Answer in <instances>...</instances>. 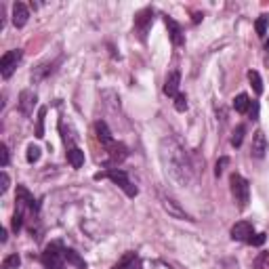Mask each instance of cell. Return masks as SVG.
<instances>
[{
    "mask_svg": "<svg viewBox=\"0 0 269 269\" xmlns=\"http://www.w3.org/2000/svg\"><path fill=\"white\" fill-rule=\"evenodd\" d=\"M158 153H160V162L166 177L179 187H189L196 177V166L185 145L177 137L166 135L160 139Z\"/></svg>",
    "mask_w": 269,
    "mask_h": 269,
    "instance_id": "obj_1",
    "label": "cell"
},
{
    "mask_svg": "<svg viewBox=\"0 0 269 269\" xmlns=\"http://www.w3.org/2000/svg\"><path fill=\"white\" fill-rule=\"evenodd\" d=\"M95 179H109L111 183H116V185H118L126 196H129V198H135V196L139 194L137 185L131 181V177L126 175L122 168H109V171H105V173H97Z\"/></svg>",
    "mask_w": 269,
    "mask_h": 269,
    "instance_id": "obj_2",
    "label": "cell"
},
{
    "mask_svg": "<svg viewBox=\"0 0 269 269\" xmlns=\"http://www.w3.org/2000/svg\"><path fill=\"white\" fill-rule=\"evenodd\" d=\"M229 185H232V196H234V200L238 202V208L240 210H244L250 202V185H248V181L242 177V175H238L234 173L229 177Z\"/></svg>",
    "mask_w": 269,
    "mask_h": 269,
    "instance_id": "obj_3",
    "label": "cell"
},
{
    "mask_svg": "<svg viewBox=\"0 0 269 269\" xmlns=\"http://www.w3.org/2000/svg\"><path fill=\"white\" fill-rule=\"evenodd\" d=\"M40 261L47 269H63L65 267V248L59 242H53L45 248Z\"/></svg>",
    "mask_w": 269,
    "mask_h": 269,
    "instance_id": "obj_4",
    "label": "cell"
},
{
    "mask_svg": "<svg viewBox=\"0 0 269 269\" xmlns=\"http://www.w3.org/2000/svg\"><path fill=\"white\" fill-rule=\"evenodd\" d=\"M21 59H23V51L21 49L7 51L3 57H0V74H3L5 80H9L13 74H15V69L21 63Z\"/></svg>",
    "mask_w": 269,
    "mask_h": 269,
    "instance_id": "obj_5",
    "label": "cell"
},
{
    "mask_svg": "<svg viewBox=\"0 0 269 269\" xmlns=\"http://www.w3.org/2000/svg\"><path fill=\"white\" fill-rule=\"evenodd\" d=\"M158 198H160L162 208H164V210H166L173 219H179V221H194V219H191V215H187V212L181 208V204L175 200L173 196H166L164 191H160V194H158Z\"/></svg>",
    "mask_w": 269,
    "mask_h": 269,
    "instance_id": "obj_6",
    "label": "cell"
},
{
    "mask_svg": "<svg viewBox=\"0 0 269 269\" xmlns=\"http://www.w3.org/2000/svg\"><path fill=\"white\" fill-rule=\"evenodd\" d=\"M36 101H38L36 93H34L32 89H23V91L19 93L17 107H19V111H21L23 116H32V114H34V105H36Z\"/></svg>",
    "mask_w": 269,
    "mask_h": 269,
    "instance_id": "obj_7",
    "label": "cell"
},
{
    "mask_svg": "<svg viewBox=\"0 0 269 269\" xmlns=\"http://www.w3.org/2000/svg\"><path fill=\"white\" fill-rule=\"evenodd\" d=\"M151 23H153V9L151 7H147V9H143L141 13H137V17H135V30L139 32L141 38H145L147 30L151 27Z\"/></svg>",
    "mask_w": 269,
    "mask_h": 269,
    "instance_id": "obj_8",
    "label": "cell"
},
{
    "mask_svg": "<svg viewBox=\"0 0 269 269\" xmlns=\"http://www.w3.org/2000/svg\"><path fill=\"white\" fill-rule=\"evenodd\" d=\"M267 149H269V143H267V137H265V133H263V131H257V133L252 135L250 156H252V158H257V160H261V158H265Z\"/></svg>",
    "mask_w": 269,
    "mask_h": 269,
    "instance_id": "obj_9",
    "label": "cell"
},
{
    "mask_svg": "<svg viewBox=\"0 0 269 269\" xmlns=\"http://www.w3.org/2000/svg\"><path fill=\"white\" fill-rule=\"evenodd\" d=\"M15 202H17V210H25V208H30L32 212H38V204L34 202V196L27 191V187L23 185H17V198H15Z\"/></svg>",
    "mask_w": 269,
    "mask_h": 269,
    "instance_id": "obj_10",
    "label": "cell"
},
{
    "mask_svg": "<svg viewBox=\"0 0 269 269\" xmlns=\"http://www.w3.org/2000/svg\"><path fill=\"white\" fill-rule=\"evenodd\" d=\"M254 234V227L250 221H238L232 227V240H238V242H248V238Z\"/></svg>",
    "mask_w": 269,
    "mask_h": 269,
    "instance_id": "obj_11",
    "label": "cell"
},
{
    "mask_svg": "<svg viewBox=\"0 0 269 269\" xmlns=\"http://www.w3.org/2000/svg\"><path fill=\"white\" fill-rule=\"evenodd\" d=\"M179 84H181V72L179 69H173L164 80V89H162L164 95L166 97H177L179 95Z\"/></svg>",
    "mask_w": 269,
    "mask_h": 269,
    "instance_id": "obj_12",
    "label": "cell"
},
{
    "mask_svg": "<svg viewBox=\"0 0 269 269\" xmlns=\"http://www.w3.org/2000/svg\"><path fill=\"white\" fill-rule=\"evenodd\" d=\"M30 19V9L25 3H15L13 5V25L15 27H23Z\"/></svg>",
    "mask_w": 269,
    "mask_h": 269,
    "instance_id": "obj_13",
    "label": "cell"
},
{
    "mask_svg": "<svg viewBox=\"0 0 269 269\" xmlns=\"http://www.w3.org/2000/svg\"><path fill=\"white\" fill-rule=\"evenodd\" d=\"M164 23L168 27V34H171V40H173V45L175 47H181L183 42H185V36H183V30H181V25L173 19V17H164Z\"/></svg>",
    "mask_w": 269,
    "mask_h": 269,
    "instance_id": "obj_14",
    "label": "cell"
},
{
    "mask_svg": "<svg viewBox=\"0 0 269 269\" xmlns=\"http://www.w3.org/2000/svg\"><path fill=\"white\" fill-rule=\"evenodd\" d=\"M105 151H107L111 162H122L126 156H129V149H126V145L118 143V141H111L109 145H105Z\"/></svg>",
    "mask_w": 269,
    "mask_h": 269,
    "instance_id": "obj_15",
    "label": "cell"
},
{
    "mask_svg": "<svg viewBox=\"0 0 269 269\" xmlns=\"http://www.w3.org/2000/svg\"><path fill=\"white\" fill-rule=\"evenodd\" d=\"M59 61H45V63H40L32 69V82H40V80H45L49 74L55 72V65H57Z\"/></svg>",
    "mask_w": 269,
    "mask_h": 269,
    "instance_id": "obj_16",
    "label": "cell"
},
{
    "mask_svg": "<svg viewBox=\"0 0 269 269\" xmlns=\"http://www.w3.org/2000/svg\"><path fill=\"white\" fill-rule=\"evenodd\" d=\"M95 133H97V139L101 141V145H103V147L109 145L111 141H116L114 137H111V131L107 129V124H105L103 120H99V122L95 124Z\"/></svg>",
    "mask_w": 269,
    "mask_h": 269,
    "instance_id": "obj_17",
    "label": "cell"
},
{
    "mask_svg": "<svg viewBox=\"0 0 269 269\" xmlns=\"http://www.w3.org/2000/svg\"><path fill=\"white\" fill-rule=\"evenodd\" d=\"M114 269H141V259L135 252H129L126 257H122V261Z\"/></svg>",
    "mask_w": 269,
    "mask_h": 269,
    "instance_id": "obj_18",
    "label": "cell"
},
{
    "mask_svg": "<svg viewBox=\"0 0 269 269\" xmlns=\"http://www.w3.org/2000/svg\"><path fill=\"white\" fill-rule=\"evenodd\" d=\"M67 162L72 164V168H80L84 164V151L80 147H69L67 149Z\"/></svg>",
    "mask_w": 269,
    "mask_h": 269,
    "instance_id": "obj_19",
    "label": "cell"
},
{
    "mask_svg": "<svg viewBox=\"0 0 269 269\" xmlns=\"http://www.w3.org/2000/svg\"><path fill=\"white\" fill-rule=\"evenodd\" d=\"M250 105H252V101L248 99L246 93H240V95L234 99V109L238 111V114H246V111L250 109Z\"/></svg>",
    "mask_w": 269,
    "mask_h": 269,
    "instance_id": "obj_20",
    "label": "cell"
},
{
    "mask_svg": "<svg viewBox=\"0 0 269 269\" xmlns=\"http://www.w3.org/2000/svg\"><path fill=\"white\" fill-rule=\"evenodd\" d=\"M65 261L72 263V265H76L78 269H87V263H84V261L80 259V254H78L76 250H72V248H65Z\"/></svg>",
    "mask_w": 269,
    "mask_h": 269,
    "instance_id": "obj_21",
    "label": "cell"
},
{
    "mask_svg": "<svg viewBox=\"0 0 269 269\" xmlns=\"http://www.w3.org/2000/svg\"><path fill=\"white\" fill-rule=\"evenodd\" d=\"M45 116H47V107H38V118H36V137L38 139L45 137Z\"/></svg>",
    "mask_w": 269,
    "mask_h": 269,
    "instance_id": "obj_22",
    "label": "cell"
},
{
    "mask_svg": "<svg viewBox=\"0 0 269 269\" xmlns=\"http://www.w3.org/2000/svg\"><path fill=\"white\" fill-rule=\"evenodd\" d=\"M248 80H250V87L254 89V93L261 95V93H263V80H261L259 72H254V69H250V72H248Z\"/></svg>",
    "mask_w": 269,
    "mask_h": 269,
    "instance_id": "obj_23",
    "label": "cell"
},
{
    "mask_svg": "<svg viewBox=\"0 0 269 269\" xmlns=\"http://www.w3.org/2000/svg\"><path fill=\"white\" fill-rule=\"evenodd\" d=\"M40 156H42V149L38 147V145H27V153H25V160L30 162V164H34V162H38L40 160Z\"/></svg>",
    "mask_w": 269,
    "mask_h": 269,
    "instance_id": "obj_24",
    "label": "cell"
},
{
    "mask_svg": "<svg viewBox=\"0 0 269 269\" xmlns=\"http://www.w3.org/2000/svg\"><path fill=\"white\" fill-rule=\"evenodd\" d=\"M244 133H246V129H244L242 124L236 126V131H234V135H232V145H234V147H240V145H242V141H244Z\"/></svg>",
    "mask_w": 269,
    "mask_h": 269,
    "instance_id": "obj_25",
    "label": "cell"
},
{
    "mask_svg": "<svg viewBox=\"0 0 269 269\" xmlns=\"http://www.w3.org/2000/svg\"><path fill=\"white\" fill-rule=\"evenodd\" d=\"M267 27H269V15H261L254 23V30H257L259 36H265L267 34Z\"/></svg>",
    "mask_w": 269,
    "mask_h": 269,
    "instance_id": "obj_26",
    "label": "cell"
},
{
    "mask_svg": "<svg viewBox=\"0 0 269 269\" xmlns=\"http://www.w3.org/2000/svg\"><path fill=\"white\" fill-rule=\"evenodd\" d=\"M21 265L19 254H9V257L3 261V269H17Z\"/></svg>",
    "mask_w": 269,
    "mask_h": 269,
    "instance_id": "obj_27",
    "label": "cell"
},
{
    "mask_svg": "<svg viewBox=\"0 0 269 269\" xmlns=\"http://www.w3.org/2000/svg\"><path fill=\"white\" fill-rule=\"evenodd\" d=\"M11 227H13V232H15V234L23 227V212H21V210H15V215H13V223H11Z\"/></svg>",
    "mask_w": 269,
    "mask_h": 269,
    "instance_id": "obj_28",
    "label": "cell"
},
{
    "mask_svg": "<svg viewBox=\"0 0 269 269\" xmlns=\"http://www.w3.org/2000/svg\"><path fill=\"white\" fill-rule=\"evenodd\" d=\"M11 162V153H9V147L5 143H0V166L7 168Z\"/></svg>",
    "mask_w": 269,
    "mask_h": 269,
    "instance_id": "obj_29",
    "label": "cell"
},
{
    "mask_svg": "<svg viewBox=\"0 0 269 269\" xmlns=\"http://www.w3.org/2000/svg\"><path fill=\"white\" fill-rule=\"evenodd\" d=\"M175 109H177V111H185V109H187V97L183 95V93H179V95L175 97Z\"/></svg>",
    "mask_w": 269,
    "mask_h": 269,
    "instance_id": "obj_30",
    "label": "cell"
},
{
    "mask_svg": "<svg viewBox=\"0 0 269 269\" xmlns=\"http://www.w3.org/2000/svg\"><path fill=\"white\" fill-rule=\"evenodd\" d=\"M265 240H267L265 234H252V236L248 238V244H250V246H261V244H265Z\"/></svg>",
    "mask_w": 269,
    "mask_h": 269,
    "instance_id": "obj_31",
    "label": "cell"
},
{
    "mask_svg": "<svg viewBox=\"0 0 269 269\" xmlns=\"http://www.w3.org/2000/svg\"><path fill=\"white\" fill-rule=\"evenodd\" d=\"M229 164V158H227V156H223V158H219L217 160V168H215V175L217 177H221L223 175V171H225V166H227Z\"/></svg>",
    "mask_w": 269,
    "mask_h": 269,
    "instance_id": "obj_32",
    "label": "cell"
},
{
    "mask_svg": "<svg viewBox=\"0 0 269 269\" xmlns=\"http://www.w3.org/2000/svg\"><path fill=\"white\" fill-rule=\"evenodd\" d=\"M0 179H3V185H0V194H7L9 185H11V179L7 175V171H3V175H0Z\"/></svg>",
    "mask_w": 269,
    "mask_h": 269,
    "instance_id": "obj_33",
    "label": "cell"
},
{
    "mask_svg": "<svg viewBox=\"0 0 269 269\" xmlns=\"http://www.w3.org/2000/svg\"><path fill=\"white\" fill-rule=\"evenodd\" d=\"M248 111H250V118H252V120H257V118H259V105H257V103H252Z\"/></svg>",
    "mask_w": 269,
    "mask_h": 269,
    "instance_id": "obj_34",
    "label": "cell"
},
{
    "mask_svg": "<svg viewBox=\"0 0 269 269\" xmlns=\"http://www.w3.org/2000/svg\"><path fill=\"white\" fill-rule=\"evenodd\" d=\"M0 242H7V229H3V232H0Z\"/></svg>",
    "mask_w": 269,
    "mask_h": 269,
    "instance_id": "obj_35",
    "label": "cell"
},
{
    "mask_svg": "<svg viewBox=\"0 0 269 269\" xmlns=\"http://www.w3.org/2000/svg\"><path fill=\"white\" fill-rule=\"evenodd\" d=\"M265 49H267V51H269V40H267V45H265Z\"/></svg>",
    "mask_w": 269,
    "mask_h": 269,
    "instance_id": "obj_36",
    "label": "cell"
}]
</instances>
